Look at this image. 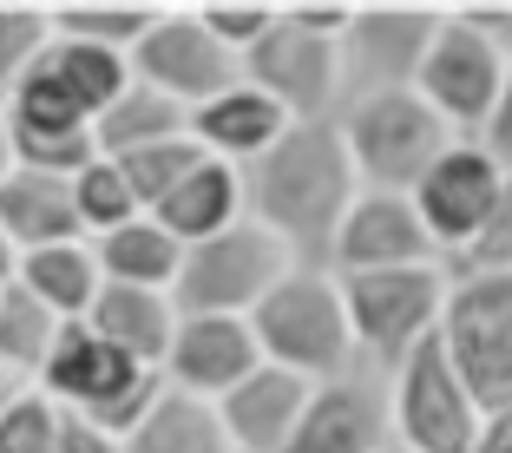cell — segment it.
Instances as JSON below:
<instances>
[{
    "mask_svg": "<svg viewBox=\"0 0 512 453\" xmlns=\"http://www.w3.org/2000/svg\"><path fill=\"white\" fill-rule=\"evenodd\" d=\"M237 178H243V217L270 230L296 263H322L329 257V243H335V230H342L348 204L362 197L335 119L283 125V138H276L263 158H250Z\"/></svg>",
    "mask_w": 512,
    "mask_h": 453,
    "instance_id": "6da1fadb",
    "label": "cell"
},
{
    "mask_svg": "<svg viewBox=\"0 0 512 453\" xmlns=\"http://www.w3.org/2000/svg\"><path fill=\"white\" fill-rule=\"evenodd\" d=\"M348 7H316V0H276V20L243 46L237 79L283 106L289 125H316L342 112V40Z\"/></svg>",
    "mask_w": 512,
    "mask_h": 453,
    "instance_id": "7a4b0ae2",
    "label": "cell"
},
{
    "mask_svg": "<svg viewBox=\"0 0 512 453\" xmlns=\"http://www.w3.org/2000/svg\"><path fill=\"white\" fill-rule=\"evenodd\" d=\"M243 322H250V335H256V355L270 368H289V375L309 381V388L355 368V335H348V316H342V283H335L322 263H296Z\"/></svg>",
    "mask_w": 512,
    "mask_h": 453,
    "instance_id": "3957f363",
    "label": "cell"
},
{
    "mask_svg": "<svg viewBox=\"0 0 512 453\" xmlns=\"http://www.w3.org/2000/svg\"><path fill=\"white\" fill-rule=\"evenodd\" d=\"M342 283V316L355 335V362L381 381L440 335L447 309V263H414V270H375V276H335Z\"/></svg>",
    "mask_w": 512,
    "mask_h": 453,
    "instance_id": "277c9868",
    "label": "cell"
},
{
    "mask_svg": "<svg viewBox=\"0 0 512 453\" xmlns=\"http://www.w3.org/2000/svg\"><path fill=\"white\" fill-rule=\"evenodd\" d=\"M335 132H342V151H348V165H355V184L362 191H394V197L414 191L427 178V165L453 145V132L440 125V112L427 106L421 92L348 99L335 112Z\"/></svg>",
    "mask_w": 512,
    "mask_h": 453,
    "instance_id": "5b68a950",
    "label": "cell"
},
{
    "mask_svg": "<svg viewBox=\"0 0 512 453\" xmlns=\"http://www.w3.org/2000/svg\"><path fill=\"white\" fill-rule=\"evenodd\" d=\"M33 388L53 401V408L66 414H86V421H99L106 434H132L138 414L151 408V394L165 388V381L151 375V368L125 362L119 348H106L99 335L86 329V322H60V335H53V348H46L40 375H33Z\"/></svg>",
    "mask_w": 512,
    "mask_h": 453,
    "instance_id": "8992f818",
    "label": "cell"
},
{
    "mask_svg": "<svg viewBox=\"0 0 512 453\" xmlns=\"http://www.w3.org/2000/svg\"><path fill=\"white\" fill-rule=\"evenodd\" d=\"M440 348H447L460 388L473 394L480 421L512 408V276H453L447 270Z\"/></svg>",
    "mask_w": 512,
    "mask_h": 453,
    "instance_id": "52a82bcc",
    "label": "cell"
},
{
    "mask_svg": "<svg viewBox=\"0 0 512 453\" xmlns=\"http://www.w3.org/2000/svg\"><path fill=\"white\" fill-rule=\"evenodd\" d=\"M289 270H296V257L263 224L243 217L224 237H204L184 250L178 276H171V309L178 316H250Z\"/></svg>",
    "mask_w": 512,
    "mask_h": 453,
    "instance_id": "ba28073f",
    "label": "cell"
},
{
    "mask_svg": "<svg viewBox=\"0 0 512 453\" xmlns=\"http://www.w3.org/2000/svg\"><path fill=\"white\" fill-rule=\"evenodd\" d=\"M434 27H440V7H421V0L348 7V27L335 40V53H342V106L348 99H375V92H414V73L427 60Z\"/></svg>",
    "mask_w": 512,
    "mask_h": 453,
    "instance_id": "9c48e42d",
    "label": "cell"
},
{
    "mask_svg": "<svg viewBox=\"0 0 512 453\" xmlns=\"http://www.w3.org/2000/svg\"><path fill=\"white\" fill-rule=\"evenodd\" d=\"M388 434L401 440L407 453H467L473 440H480V408H473V394L460 388L440 335L421 342L388 375Z\"/></svg>",
    "mask_w": 512,
    "mask_h": 453,
    "instance_id": "30bf717a",
    "label": "cell"
},
{
    "mask_svg": "<svg viewBox=\"0 0 512 453\" xmlns=\"http://www.w3.org/2000/svg\"><path fill=\"white\" fill-rule=\"evenodd\" d=\"M125 66H132L138 86L178 99L184 112L237 86V53H224V46L204 33L197 7H158L151 27L138 33V46L125 53Z\"/></svg>",
    "mask_w": 512,
    "mask_h": 453,
    "instance_id": "8fae6325",
    "label": "cell"
},
{
    "mask_svg": "<svg viewBox=\"0 0 512 453\" xmlns=\"http://www.w3.org/2000/svg\"><path fill=\"white\" fill-rule=\"evenodd\" d=\"M499 79H506V60L460 20V7H440V27H434V40H427L414 92L440 112V125H447L453 138H480L486 112H493V99H499Z\"/></svg>",
    "mask_w": 512,
    "mask_h": 453,
    "instance_id": "7c38bea8",
    "label": "cell"
},
{
    "mask_svg": "<svg viewBox=\"0 0 512 453\" xmlns=\"http://www.w3.org/2000/svg\"><path fill=\"white\" fill-rule=\"evenodd\" d=\"M499 178H506V171H499L493 158L473 145V138H453V145L440 151L434 165H427V178L407 191V204H414L421 230L434 237L440 263H453L473 237H480V224L493 217Z\"/></svg>",
    "mask_w": 512,
    "mask_h": 453,
    "instance_id": "4fadbf2b",
    "label": "cell"
},
{
    "mask_svg": "<svg viewBox=\"0 0 512 453\" xmlns=\"http://www.w3.org/2000/svg\"><path fill=\"white\" fill-rule=\"evenodd\" d=\"M414 263H440L434 237L414 217V204L394 191H362L348 204L322 270L329 276H375V270H414Z\"/></svg>",
    "mask_w": 512,
    "mask_h": 453,
    "instance_id": "5bb4252c",
    "label": "cell"
},
{
    "mask_svg": "<svg viewBox=\"0 0 512 453\" xmlns=\"http://www.w3.org/2000/svg\"><path fill=\"white\" fill-rule=\"evenodd\" d=\"M388 440V381L355 362L348 375L309 388V408L283 453H381Z\"/></svg>",
    "mask_w": 512,
    "mask_h": 453,
    "instance_id": "9a60e30c",
    "label": "cell"
},
{
    "mask_svg": "<svg viewBox=\"0 0 512 453\" xmlns=\"http://www.w3.org/2000/svg\"><path fill=\"white\" fill-rule=\"evenodd\" d=\"M256 362L263 355H256V335L243 316H178L158 381L178 394H197V401H224Z\"/></svg>",
    "mask_w": 512,
    "mask_h": 453,
    "instance_id": "2e32d148",
    "label": "cell"
},
{
    "mask_svg": "<svg viewBox=\"0 0 512 453\" xmlns=\"http://www.w3.org/2000/svg\"><path fill=\"white\" fill-rule=\"evenodd\" d=\"M211 408H217V427H224L230 453H283L296 421H302V408H309V381H296L289 368L256 362Z\"/></svg>",
    "mask_w": 512,
    "mask_h": 453,
    "instance_id": "e0dca14e",
    "label": "cell"
},
{
    "mask_svg": "<svg viewBox=\"0 0 512 453\" xmlns=\"http://www.w3.org/2000/svg\"><path fill=\"white\" fill-rule=\"evenodd\" d=\"M283 106L276 99H263L256 86H230V92H217V99H204V106H191V145L204 151V158H217V165H250V158H263V151L283 138Z\"/></svg>",
    "mask_w": 512,
    "mask_h": 453,
    "instance_id": "ac0fdd59",
    "label": "cell"
},
{
    "mask_svg": "<svg viewBox=\"0 0 512 453\" xmlns=\"http://www.w3.org/2000/svg\"><path fill=\"white\" fill-rule=\"evenodd\" d=\"M92 335L106 348H119L125 362L138 368H165V348H171V329H178V309H171L165 289H125V283H99V296H92L86 316Z\"/></svg>",
    "mask_w": 512,
    "mask_h": 453,
    "instance_id": "d6986e66",
    "label": "cell"
},
{
    "mask_svg": "<svg viewBox=\"0 0 512 453\" xmlns=\"http://www.w3.org/2000/svg\"><path fill=\"white\" fill-rule=\"evenodd\" d=\"M151 224L165 230V237H178L184 250L204 243V237H224L230 224H243V178H237V165L197 158V165L171 184L165 204L151 211Z\"/></svg>",
    "mask_w": 512,
    "mask_h": 453,
    "instance_id": "ffe728a7",
    "label": "cell"
},
{
    "mask_svg": "<svg viewBox=\"0 0 512 453\" xmlns=\"http://www.w3.org/2000/svg\"><path fill=\"white\" fill-rule=\"evenodd\" d=\"M0 230L20 257L46 250V243H79V217H73V184L66 178H40V171H7L0 178Z\"/></svg>",
    "mask_w": 512,
    "mask_h": 453,
    "instance_id": "44dd1931",
    "label": "cell"
},
{
    "mask_svg": "<svg viewBox=\"0 0 512 453\" xmlns=\"http://www.w3.org/2000/svg\"><path fill=\"white\" fill-rule=\"evenodd\" d=\"M119 453H230V440H224V427H217L211 401L158 388L151 408L138 414V427L119 440Z\"/></svg>",
    "mask_w": 512,
    "mask_h": 453,
    "instance_id": "7402d4cb",
    "label": "cell"
},
{
    "mask_svg": "<svg viewBox=\"0 0 512 453\" xmlns=\"http://www.w3.org/2000/svg\"><path fill=\"white\" fill-rule=\"evenodd\" d=\"M92 263H99V283H125V289H165L184 263V243L165 237L151 217H132V224L92 237Z\"/></svg>",
    "mask_w": 512,
    "mask_h": 453,
    "instance_id": "603a6c76",
    "label": "cell"
},
{
    "mask_svg": "<svg viewBox=\"0 0 512 453\" xmlns=\"http://www.w3.org/2000/svg\"><path fill=\"white\" fill-rule=\"evenodd\" d=\"M184 125H191V112H184L178 99H165V92H151V86L132 79V86L92 119V151H99V158H125V151L165 145V138H191Z\"/></svg>",
    "mask_w": 512,
    "mask_h": 453,
    "instance_id": "cb8c5ba5",
    "label": "cell"
},
{
    "mask_svg": "<svg viewBox=\"0 0 512 453\" xmlns=\"http://www.w3.org/2000/svg\"><path fill=\"white\" fill-rule=\"evenodd\" d=\"M14 283L27 289L33 302H46L60 322H79L99 296V263H92V243H46V250H27L14 270Z\"/></svg>",
    "mask_w": 512,
    "mask_h": 453,
    "instance_id": "d4e9b609",
    "label": "cell"
},
{
    "mask_svg": "<svg viewBox=\"0 0 512 453\" xmlns=\"http://www.w3.org/2000/svg\"><path fill=\"white\" fill-rule=\"evenodd\" d=\"M46 73L73 92L86 119H99V112H106L112 99L132 86L125 53H112V46H86V40H53V46H46Z\"/></svg>",
    "mask_w": 512,
    "mask_h": 453,
    "instance_id": "484cf974",
    "label": "cell"
},
{
    "mask_svg": "<svg viewBox=\"0 0 512 453\" xmlns=\"http://www.w3.org/2000/svg\"><path fill=\"white\" fill-rule=\"evenodd\" d=\"M151 0H66V7H46L53 20V40H86V46H112V53H132L138 33L151 27Z\"/></svg>",
    "mask_w": 512,
    "mask_h": 453,
    "instance_id": "4316f807",
    "label": "cell"
},
{
    "mask_svg": "<svg viewBox=\"0 0 512 453\" xmlns=\"http://www.w3.org/2000/svg\"><path fill=\"white\" fill-rule=\"evenodd\" d=\"M53 335H60V316H53L46 302H33L20 283L0 289V368H14V375L33 388V375H40Z\"/></svg>",
    "mask_w": 512,
    "mask_h": 453,
    "instance_id": "83f0119b",
    "label": "cell"
},
{
    "mask_svg": "<svg viewBox=\"0 0 512 453\" xmlns=\"http://www.w3.org/2000/svg\"><path fill=\"white\" fill-rule=\"evenodd\" d=\"M73 184V217H79V237H106V230H119V224H132V217H145L132 204V191H125V178H119V165L112 158H92L79 178H66Z\"/></svg>",
    "mask_w": 512,
    "mask_h": 453,
    "instance_id": "f1b7e54d",
    "label": "cell"
},
{
    "mask_svg": "<svg viewBox=\"0 0 512 453\" xmlns=\"http://www.w3.org/2000/svg\"><path fill=\"white\" fill-rule=\"evenodd\" d=\"M197 158H204V151H197L191 138H165V145L125 151V158H112V165H119V178H125V191H132V204L151 217V211H158V204L171 197V184H178L184 171L197 165Z\"/></svg>",
    "mask_w": 512,
    "mask_h": 453,
    "instance_id": "f546056e",
    "label": "cell"
},
{
    "mask_svg": "<svg viewBox=\"0 0 512 453\" xmlns=\"http://www.w3.org/2000/svg\"><path fill=\"white\" fill-rule=\"evenodd\" d=\"M46 46H53V20L46 7H0V106L14 99V86L46 60Z\"/></svg>",
    "mask_w": 512,
    "mask_h": 453,
    "instance_id": "4dcf8cb0",
    "label": "cell"
},
{
    "mask_svg": "<svg viewBox=\"0 0 512 453\" xmlns=\"http://www.w3.org/2000/svg\"><path fill=\"white\" fill-rule=\"evenodd\" d=\"M453 276H512V178H499L493 217L480 224V237L447 263Z\"/></svg>",
    "mask_w": 512,
    "mask_h": 453,
    "instance_id": "1f68e13d",
    "label": "cell"
},
{
    "mask_svg": "<svg viewBox=\"0 0 512 453\" xmlns=\"http://www.w3.org/2000/svg\"><path fill=\"white\" fill-rule=\"evenodd\" d=\"M53 434H60V408L40 388H27L0 414V453H53Z\"/></svg>",
    "mask_w": 512,
    "mask_h": 453,
    "instance_id": "d6a6232c",
    "label": "cell"
},
{
    "mask_svg": "<svg viewBox=\"0 0 512 453\" xmlns=\"http://www.w3.org/2000/svg\"><path fill=\"white\" fill-rule=\"evenodd\" d=\"M197 20H204V33H211L224 53H237V60H243V46L276 20V0H204Z\"/></svg>",
    "mask_w": 512,
    "mask_h": 453,
    "instance_id": "836d02e7",
    "label": "cell"
},
{
    "mask_svg": "<svg viewBox=\"0 0 512 453\" xmlns=\"http://www.w3.org/2000/svg\"><path fill=\"white\" fill-rule=\"evenodd\" d=\"M473 145L493 158L499 171L512 178V60H506V79H499V99H493V112H486V125H480V138Z\"/></svg>",
    "mask_w": 512,
    "mask_h": 453,
    "instance_id": "e575fe53",
    "label": "cell"
},
{
    "mask_svg": "<svg viewBox=\"0 0 512 453\" xmlns=\"http://www.w3.org/2000/svg\"><path fill=\"white\" fill-rule=\"evenodd\" d=\"M53 453H119V434H106L99 421H86V414H66V408H60Z\"/></svg>",
    "mask_w": 512,
    "mask_h": 453,
    "instance_id": "d590c367",
    "label": "cell"
},
{
    "mask_svg": "<svg viewBox=\"0 0 512 453\" xmlns=\"http://www.w3.org/2000/svg\"><path fill=\"white\" fill-rule=\"evenodd\" d=\"M473 453H512V408L486 414V421H480V440H473Z\"/></svg>",
    "mask_w": 512,
    "mask_h": 453,
    "instance_id": "8d00e7d4",
    "label": "cell"
},
{
    "mask_svg": "<svg viewBox=\"0 0 512 453\" xmlns=\"http://www.w3.org/2000/svg\"><path fill=\"white\" fill-rule=\"evenodd\" d=\"M20 394H27V381H20V375H14V368H0V414L14 408Z\"/></svg>",
    "mask_w": 512,
    "mask_h": 453,
    "instance_id": "74e56055",
    "label": "cell"
},
{
    "mask_svg": "<svg viewBox=\"0 0 512 453\" xmlns=\"http://www.w3.org/2000/svg\"><path fill=\"white\" fill-rule=\"evenodd\" d=\"M14 270H20V250H14V243H7V230H0V289L14 283Z\"/></svg>",
    "mask_w": 512,
    "mask_h": 453,
    "instance_id": "f35d334b",
    "label": "cell"
},
{
    "mask_svg": "<svg viewBox=\"0 0 512 453\" xmlns=\"http://www.w3.org/2000/svg\"><path fill=\"white\" fill-rule=\"evenodd\" d=\"M14 171V138H7V119H0V178Z\"/></svg>",
    "mask_w": 512,
    "mask_h": 453,
    "instance_id": "ab89813d",
    "label": "cell"
},
{
    "mask_svg": "<svg viewBox=\"0 0 512 453\" xmlns=\"http://www.w3.org/2000/svg\"><path fill=\"white\" fill-rule=\"evenodd\" d=\"M381 453H407V447H401V440H388V447H381Z\"/></svg>",
    "mask_w": 512,
    "mask_h": 453,
    "instance_id": "60d3db41",
    "label": "cell"
},
{
    "mask_svg": "<svg viewBox=\"0 0 512 453\" xmlns=\"http://www.w3.org/2000/svg\"><path fill=\"white\" fill-rule=\"evenodd\" d=\"M467 453H473V447H467Z\"/></svg>",
    "mask_w": 512,
    "mask_h": 453,
    "instance_id": "b9f144b4",
    "label": "cell"
}]
</instances>
